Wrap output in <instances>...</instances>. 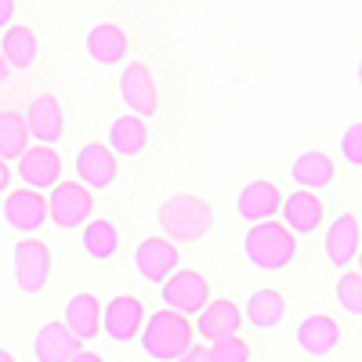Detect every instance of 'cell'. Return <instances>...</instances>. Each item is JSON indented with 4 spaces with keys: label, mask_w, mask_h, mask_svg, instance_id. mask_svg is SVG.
Masks as SVG:
<instances>
[{
    "label": "cell",
    "mask_w": 362,
    "mask_h": 362,
    "mask_svg": "<svg viewBox=\"0 0 362 362\" xmlns=\"http://www.w3.org/2000/svg\"><path fill=\"white\" fill-rule=\"evenodd\" d=\"M80 228H83V232H80V243H83V254H87L90 261H109V257H116V250H119V232H116V225H109V221H102V218H87Z\"/></svg>",
    "instance_id": "cell-25"
},
{
    "label": "cell",
    "mask_w": 362,
    "mask_h": 362,
    "mask_svg": "<svg viewBox=\"0 0 362 362\" xmlns=\"http://www.w3.org/2000/svg\"><path fill=\"white\" fill-rule=\"evenodd\" d=\"M8 76V62H4V54H0V80Z\"/></svg>",
    "instance_id": "cell-36"
},
{
    "label": "cell",
    "mask_w": 362,
    "mask_h": 362,
    "mask_svg": "<svg viewBox=\"0 0 362 362\" xmlns=\"http://www.w3.org/2000/svg\"><path fill=\"white\" fill-rule=\"evenodd\" d=\"M119 98H124V105L134 116H153L156 112V105H160L156 80L141 62H127L124 66V73H119Z\"/></svg>",
    "instance_id": "cell-11"
},
{
    "label": "cell",
    "mask_w": 362,
    "mask_h": 362,
    "mask_svg": "<svg viewBox=\"0 0 362 362\" xmlns=\"http://www.w3.org/2000/svg\"><path fill=\"white\" fill-rule=\"evenodd\" d=\"M4 225L11 232H37L44 221H47V196H40L37 189H15V192H4Z\"/></svg>",
    "instance_id": "cell-8"
},
{
    "label": "cell",
    "mask_w": 362,
    "mask_h": 362,
    "mask_svg": "<svg viewBox=\"0 0 362 362\" xmlns=\"http://www.w3.org/2000/svg\"><path fill=\"white\" fill-rule=\"evenodd\" d=\"M112 148V156H138L145 153V145H148V127H145V119L141 116H116L112 124H109V141Z\"/></svg>",
    "instance_id": "cell-23"
},
{
    "label": "cell",
    "mask_w": 362,
    "mask_h": 362,
    "mask_svg": "<svg viewBox=\"0 0 362 362\" xmlns=\"http://www.w3.org/2000/svg\"><path fill=\"white\" fill-rule=\"evenodd\" d=\"M83 47H87L90 62H98V66H119L127 58V33L116 22H98V25L87 29Z\"/></svg>",
    "instance_id": "cell-18"
},
{
    "label": "cell",
    "mask_w": 362,
    "mask_h": 362,
    "mask_svg": "<svg viewBox=\"0 0 362 362\" xmlns=\"http://www.w3.org/2000/svg\"><path fill=\"white\" fill-rule=\"evenodd\" d=\"M29 148V131L22 112H0V160H18Z\"/></svg>",
    "instance_id": "cell-27"
},
{
    "label": "cell",
    "mask_w": 362,
    "mask_h": 362,
    "mask_svg": "<svg viewBox=\"0 0 362 362\" xmlns=\"http://www.w3.org/2000/svg\"><path fill=\"white\" fill-rule=\"evenodd\" d=\"M170 362H206V351H203V348H192V344H189L185 351H181L177 358H170Z\"/></svg>",
    "instance_id": "cell-31"
},
{
    "label": "cell",
    "mask_w": 362,
    "mask_h": 362,
    "mask_svg": "<svg viewBox=\"0 0 362 362\" xmlns=\"http://www.w3.org/2000/svg\"><path fill=\"white\" fill-rule=\"evenodd\" d=\"M293 341H297V348L305 351V355L326 358L329 351L341 344V326H337V319H329L322 312H312V315H305V319L297 322Z\"/></svg>",
    "instance_id": "cell-12"
},
{
    "label": "cell",
    "mask_w": 362,
    "mask_h": 362,
    "mask_svg": "<svg viewBox=\"0 0 362 362\" xmlns=\"http://www.w3.org/2000/svg\"><path fill=\"white\" fill-rule=\"evenodd\" d=\"M18 163V177L25 181V189H51L58 177H62V156H58V148L54 145H33V148H25V153L15 160Z\"/></svg>",
    "instance_id": "cell-10"
},
{
    "label": "cell",
    "mask_w": 362,
    "mask_h": 362,
    "mask_svg": "<svg viewBox=\"0 0 362 362\" xmlns=\"http://www.w3.org/2000/svg\"><path fill=\"white\" fill-rule=\"evenodd\" d=\"M160 297H163V308H174L181 315H196L210 300V283L196 268H174L160 283Z\"/></svg>",
    "instance_id": "cell-6"
},
{
    "label": "cell",
    "mask_w": 362,
    "mask_h": 362,
    "mask_svg": "<svg viewBox=\"0 0 362 362\" xmlns=\"http://www.w3.org/2000/svg\"><path fill=\"white\" fill-rule=\"evenodd\" d=\"M279 218L293 235H312L322 225V199L312 189H300L279 199Z\"/></svg>",
    "instance_id": "cell-16"
},
{
    "label": "cell",
    "mask_w": 362,
    "mask_h": 362,
    "mask_svg": "<svg viewBox=\"0 0 362 362\" xmlns=\"http://www.w3.org/2000/svg\"><path fill=\"white\" fill-rule=\"evenodd\" d=\"M0 54H4L8 69H33L37 62V33L29 25H4L0 33Z\"/></svg>",
    "instance_id": "cell-22"
},
{
    "label": "cell",
    "mask_w": 362,
    "mask_h": 362,
    "mask_svg": "<svg viewBox=\"0 0 362 362\" xmlns=\"http://www.w3.org/2000/svg\"><path fill=\"white\" fill-rule=\"evenodd\" d=\"M239 312H243V322H250L254 329H276L286 315V300L279 290H254Z\"/></svg>",
    "instance_id": "cell-24"
},
{
    "label": "cell",
    "mask_w": 362,
    "mask_h": 362,
    "mask_svg": "<svg viewBox=\"0 0 362 362\" xmlns=\"http://www.w3.org/2000/svg\"><path fill=\"white\" fill-rule=\"evenodd\" d=\"M290 177L297 181L300 189H326L329 181H334V160H329L326 153H300L293 163H290Z\"/></svg>",
    "instance_id": "cell-26"
},
{
    "label": "cell",
    "mask_w": 362,
    "mask_h": 362,
    "mask_svg": "<svg viewBox=\"0 0 362 362\" xmlns=\"http://www.w3.org/2000/svg\"><path fill=\"white\" fill-rule=\"evenodd\" d=\"M0 362H15V355H11V351H4V348H0Z\"/></svg>",
    "instance_id": "cell-35"
},
{
    "label": "cell",
    "mask_w": 362,
    "mask_h": 362,
    "mask_svg": "<svg viewBox=\"0 0 362 362\" xmlns=\"http://www.w3.org/2000/svg\"><path fill=\"white\" fill-rule=\"evenodd\" d=\"M25 131L33 134L40 145H58L66 134V112H62V102L54 95H40L29 102V112H25Z\"/></svg>",
    "instance_id": "cell-15"
},
{
    "label": "cell",
    "mask_w": 362,
    "mask_h": 362,
    "mask_svg": "<svg viewBox=\"0 0 362 362\" xmlns=\"http://www.w3.org/2000/svg\"><path fill=\"white\" fill-rule=\"evenodd\" d=\"M11 185V170H8V160H0V192H8Z\"/></svg>",
    "instance_id": "cell-34"
},
{
    "label": "cell",
    "mask_w": 362,
    "mask_h": 362,
    "mask_svg": "<svg viewBox=\"0 0 362 362\" xmlns=\"http://www.w3.org/2000/svg\"><path fill=\"white\" fill-rule=\"evenodd\" d=\"M337 305L358 319L362 315V276L355 268H341V279H337Z\"/></svg>",
    "instance_id": "cell-28"
},
{
    "label": "cell",
    "mask_w": 362,
    "mask_h": 362,
    "mask_svg": "<svg viewBox=\"0 0 362 362\" xmlns=\"http://www.w3.org/2000/svg\"><path fill=\"white\" fill-rule=\"evenodd\" d=\"M141 322H145V305L131 293H116L109 305L102 308V329L112 344H131L141 334Z\"/></svg>",
    "instance_id": "cell-7"
},
{
    "label": "cell",
    "mask_w": 362,
    "mask_h": 362,
    "mask_svg": "<svg viewBox=\"0 0 362 362\" xmlns=\"http://www.w3.org/2000/svg\"><path fill=\"white\" fill-rule=\"evenodd\" d=\"M279 199L283 192L272 185V181H247L235 196V214L243 221H264L279 214Z\"/></svg>",
    "instance_id": "cell-19"
},
{
    "label": "cell",
    "mask_w": 362,
    "mask_h": 362,
    "mask_svg": "<svg viewBox=\"0 0 362 362\" xmlns=\"http://www.w3.org/2000/svg\"><path fill=\"white\" fill-rule=\"evenodd\" d=\"M239 326H243V312H239V305H235V300L218 297V300H206V305L196 312V326L192 329L210 344V341H221V337L239 334Z\"/></svg>",
    "instance_id": "cell-13"
},
{
    "label": "cell",
    "mask_w": 362,
    "mask_h": 362,
    "mask_svg": "<svg viewBox=\"0 0 362 362\" xmlns=\"http://www.w3.org/2000/svg\"><path fill=\"white\" fill-rule=\"evenodd\" d=\"M11 264H15V283L22 293H40L51 279V247L37 235H22L15 250H11Z\"/></svg>",
    "instance_id": "cell-5"
},
{
    "label": "cell",
    "mask_w": 362,
    "mask_h": 362,
    "mask_svg": "<svg viewBox=\"0 0 362 362\" xmlns=\"http://www.w3.org/2000/svg\"><path fill=\"white\" fill-rule=\"evenodd\" d=\"M156 221L170 243H196L214 228V206L196 192H170L156 206Z\"/></svg>",
    "instance_id": "cell-1"
},
{
    "label": "cell",
    "mask_w": 362,
    "mask_h": 362,
    "mask_svg": "<svg viewBox=\"0 0 362 362\" xmlns=\"http://www.w3.org/2000/svg\"><path fill=\"white\" fill-rule=\"evenodd\" d=\"M80 348V341L66 329L62 319H51L37 329V337H33V358L37 362H69L73 351Z\"/></svg>",
    "instance_id": "cell-21"
},
{
    "label": "cell",
    "mask_w": 362,
    "mask_h": 362,
    "mask_svg": "<svg viewBox=\"0 0 362 362\" xmlns=\"http://www.w3.org/2000/svg\"><path fill=\"white\" fill-rule=\"evenodd\" d=\"M69 362H105V358H102V355H98V351H83V348H76V351H73V358H69Z\"/></svg>",
    "instance_id": "cell-33"
},
{
    "label": "cell",
    "mask_w": 362,
    "mask_h": 362,
    "mask_svg": "<svg viewBox=\"0 0 362 362\" xmlns=\"http://www.w3.org/2000/svg\"><path fill=\"white\" fill-rule=\"evenodd\" d=\"M206 362H250V344L239 337V334L221 337V341H210Z\"/></svg>",
    "instance_id": "cell-29"
},
{
    "label": "cell",
    "mask_w": 362,
    "mask_h": 362,
    "mask_svg": "<svg viewBox=\"0 0 362 362\" xmlns=\"http://www.w3.org/2000/svg\"><path fill=\"white\" fill-rule=\"evenodd\" d=\"M341 156L348 160V167H362V124H348V131L341 134Z\"/></svg>",
    "instance_id": "cell-30"
},
{
    "label": "cell",
    "mask_w": 362,
    "mask_h": 362,
    "mask_svg": "<svg viewBox=\"0 0 362 362\" xmlns=\"http://www.w3.org/2000/svg\"><path fill=\"white\" fill-rule=\"evenodd\" d=\"M322 250H326V261L334 268H348L358 257V218L355 214L334 218V225L326 228Z\"/></svg>",
    "instance_id": "cell-20"
},
{
    "label": "cell",
    "mask_w": 362,
    "mask_h": 362,
    "mask_svg": "<svg viewBox=\"0 0 362 362\" xmlns=\"http://www.w3.org/2000/svg\"><path fill=\"white\" fill-rule=\"evenodd\" d=\"M90 210H95V196H90L87 185L80 181H62L58 177L51 185V196H47V221L62 232H76L87 218Z\"/></svg>",
    "instance_id": "cell-4"
},
{
    "label": "cell",
    "mask_w": 362,
    "mask_h": 362,
    "mask_svg": "<svg viewBox=\"0 0 362 362\" xmlns=\"http://www.w3.org/2000/svg\"><path fill=\"white\" fill-rule=\"evenodd\" d=\"M177 243H170V239H163V235H148V239H141V243L134 247V268H138V276L145 279V283H163L170 272L177 268Z\"/></svg>",
    "instance_id": "cell-9"
},
{
    "label": "cell",
    "mask_w": 362,
    "mask_h": 362,
    "mask_svg": "<svg viewBox=\"0 0 362 362\" xmlns=\"http://www.w3.org/2000/svg\"><path fill=\"white\" fill-rule=\"evenodd\" d=\"M243 257L261 272H283L297 257V235L276 218L250 221L243 232Z\"/></svg>",
    "instance_id": "cell-2"
},
{
    "label": "cell",
    "mask_w": 362,
    "mask_h": 362,
    "mask_svg": "<svg viewBox=\"0 0 362 362\" xmlns=\"http://www.w3.org/2000/svg\"><path fill=\"white\" fill-rule=\"evenodd\" d=\"M15 18V0H0V29Z\"/></svg>",
    "instance_id": "cell-32"
},
{
    "label": "cell",
    "mask_w": 362,
    "mask_h": 362,
    "mask_svg": "<svg viewBox=\"0 0 362 362\" xmlns=\"http://www.w3.org/2000/svg\"><path fill=\"white\" fill-rule=\"evenodd\" d=\"M62 322H66V329H69L80 344H90V341L102 334V300L90 293V290L73 293V297L66 300Z\"/></svg>",
    "instance_id": "cell-14"
},
{
    "label": "cell",
    "mask_w": 362,
    "mask_h": 362,
    "mask_svg": "<svg viewBox=\"0 0 362 362\" xmlns=\"http://www.w3.org/2000/svg\"><path fill=\"white\" fill-rule=\"evenodd\" d=\"M192 337H196V329H192L189 315H181V312H174V308H160V312H153V315H145L141 334H138L141 351L153 358V362H170V358H177L181 351L192 344Z\"/></svg>",
    "instance_id": "cell-3"
},
{
    "label": "cell",
    "mask_w": 362,
    "mask_h": 362,
    "mask_svg": "<svg viewBox=\"0 0 362 362\" xmlns=\"http://www.w3.org/2000/svg\"><path fill=\"white\" fill-rule=\"evenodd\" d=\"M76 181L87 189H109L116 181V156L109 145L87 141L76 153Z\"/></svg>",
    "instance_id": "cell-17"
}]
</instances>
